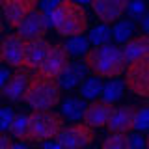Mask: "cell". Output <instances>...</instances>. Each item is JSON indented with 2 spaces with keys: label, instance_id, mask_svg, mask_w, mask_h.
<instances>
[{
  "label": "cell",
  "instance_id": "6da1fadb",
  "mask_svg": "<svg viewBox=\"0 0 149 149\" xmlns=\"http://www.w3.org/2000/svg\"><path fill=\"white\" fill-rule=\"evenodd\" d=\"M84 65L97 78H119V74H123L127 67L121 54V47L110 43L91 47L84 54Z\"/></svg>",
  "mask_w": 149,
  "mask_h": 149
},
{
  "label": "cell",
  "instance_id": "7a4b0ae2",
  "mask_svg": "<svg viewBox=\"0 0 149 149\" xmlns=\"http://www.w3.org/2000/svg\"><path fill=\"white\" fill-rule=\"evenodd\" d=\"M60 99H62V88L58 80L47 74L36 73L30 77V82L21 101H24L34 110H52L54 106L60 104Z\"/></svg>",
  "mask_w": 149,
  "mask_h": 149
},
{
  "label": "cell",
  "instance_id": "3957f363",
  "mask_svg": "<svg viewBox=\"0 0 149 149\" xmlns=\"http://www.w3.org/2000/svg\"><path fill=\"white\" fill-rule=\"evenodd\" d=\"M50 26L56 28L62 37L84 36L88 30V15L80 4L74 0H60V4L50 13Z\"/></svg>",
  "mask_w": 149,
  "mask_h": 149
},
{
  "label": "cell",
  "instance_id": "277c9868",
  "mask_svg": "<svg viewBox=\"0 0 149 149\" xmlns=\"http://www.w3.org/2000/svg\"><path fill=\"white\" fill-rule=\"evenodd\" d=\"M65 119L52 110H34L28 116L26 142H47L52 140L63 129Z\"/></svg>",
  "mask_w": 149,
  "mask_h": 149
},
{
  "label": "cell",
  "instance_id": "5b68a950",
  "mask_svg": "<svg viewBox=\"0 0 149 149\" xmlns=\"http://www.w3.org/2000/svg\"><path fill=\"white\" fill-rule=\"evenodd\" d=\"M54 138L62 149H86L95 142V130L86 123H73L63 127Z\"/></svg>",
  "mask_w": 149,
  "mask_h": 149
},
{
  "label": "cell",
  "instance_id": "8992f818",
  "mask_svg": "<svg viewBox=\"0 0 149 149\" xmlns=\"http://www.w3.org/2000/svg\"><path fill=\"white\" fill-rule=\"evenodd\" d=\"M125 84L134 95L146 97L149 95V56L138 62H132L125 67Z\"/></svg>",
  "mask_w": 149,
  "mask_h": 149
},
{
  "label": "cell",
  "instance_id": "52a82bcc",
  "mask_svg": "<svg viewBox=\"0 0 149 149\" xmlns=\"http://www.w3.org/2000/svg\"><path fill=\"white\" fill-rule=\"evenodd\" d=\"M50 28V17L45 15L41 9H34L22 19L21 22L15 26V34L21 36L24 41H32V39H41L45 37V34Z\"/></svg>",
  "mask_w": 149,
  "mask_h": 149
},
{
  "label": "cell",
  "instance_id": "ba28073f",
  "mask_svg": "<svg viewBox=\"0 0 149 149\" xmlns=\"http://www.w3.org/2000/svg\"><path fill=\"white\" fill-rule=\"evenodd\" d=\"M69 62H71V56L67 54L65 47L62 43H54V45L50 43L49 52H47V56L43 58L41 65L37 67V73L52 77V78H58L60 73L69 65Z\"/></svg>",
  "mask_w": 149,
  "mask_h": 149
},
{
  "label": "cell",
  "instance_id": "9c48e42d",
  "mask_svg": "<svg viewBox=\"0 0 149 149\" xmlns=\"http://www.w3.org/2000/svg\"><path fill=\"white\" fill-rule=\"evenodd\" d=\"M0 52H2V62H6L9 67H22L24 60V39L17 34H9L4 37L0 43Z\"/></svg>",
  "mask_w": 149,
  "mask_h": 149
},
{
  "label": "cell",
  "instance_id": "30bf717a",
  "mask_svg": "<svg viewBox=\"0 0 149 149\" xmlns=\"http://www.w3.org/2000/svg\"><path fill=\"white\" fill-rule=\"evenodd\" d=\"M114 110V104H108L104 101H90L86 102V108H84V114H82V119L88 127L91 129H99V127H104L110 119V114Z\"/></svg>",
  "mask_w": 149,
  "mask_h": 149
},
{
  "label": "cell",
  "instance_id": "8fae6325",
  "mask_svg": "<svg viewBox=\"0 0 149 149\" xmlns=\"http://www.w3.org/2000/svg\"><path fill=\"white\" fill-rule=\"evenodd\" d=\"M91 8L95 11L97 19L102 24H110L116 22L123 17L125 9H127V2L125 0H91Z\"/></svg>",
  "mask_w": 149,
  "mask_h": 149
},
{
  "label": "cell",
  "instance_id": "7c38bea8",
  "mask_svg": "<svg viewBox=\"0 0 149 149\" xmlns=\"http://www.w3.org/2000/svg\"><path fill=\"white\" fill-rule=\"evenodd\" d=\"M134 116H136L134 106H119V108L114 106L106 127L112 134H127L134 129Z\"/></svg>",
  "mask_w": 149,
  "mask_h": 149
},
{
  "label": "cell",
  "instance_id": "4fadbf2b",
  "mask_svg": "<svg viewBox=\"0 0 149 149\" xmlns=\"http://www.w3.org/2000/svg\"><path fill=\"white\" fill-rule=\"evenodd\" d=\"M37 8V0H4L2 15L6 17L8 24L15 28L30 11Z\"/></svg>",
  "mask_w": 149,
  "mask_h": 149
},
{
  "label": "cell",
  "instance_id": "5bb4252c",
  "mask_svg": "<svg viewBox=\"0 0 149 149\" xmlns=\"http://www.w3.org/2000/svg\"><path fill=\"white\" fill-rule=\"evenodd\" d=\"M50 49V43L41 37V39H32L24 41V60H22V67L28 71H37V67L41 65L43 58L47 56Z\"/></svg>",
  "mask_w": 149,
  "mask_h": 149
},
{
  "label": "cell",
  "instance_id": "9a60e30c",
  "mask_svg": "<svg viewBox=\"0 0 149 149\" xmlns=\"http://www.w3.org/2000/svg\"><path fill=\"white\" fill-rule=\"evenodd\" d=\"M28 82H30V71L24 69V67H19L13 74L9 73V78H8V82L4 84L2 91L11 102H17V101L22 99V93H24Z\"/></svg>",
  "mask_w": 149,
  "mask_h": 149
},
{
  "label": "cell",
  "instance_id": "2e32d148",
  "mask_svg": "<svg viewBox=\"0 0 149 149\" xmlns=\"http://www.w3.org/2000/svg\"><path fill=\"white\" fill-rule=\"evenodd\" d=\"M121 54H123L125 63H132V62H138L142 58H147L149 56V37L146 34L132 36L129 41L123 43Z\"/></svg>",
  "mask_w": 149,
  "mask_h": 149
},
{
  "label": "cell",
  "instance_id": "e0dca14e",
  "mask_svg": "<svg viewBox=\"0 0 149 149\" xmlns=\"http://www.w3.org/2000/svg\"><path fill=\"white\" fill-rule=\"evenodd\" d=\"M84 74H86V65L78 63V62H74V63L69 62V65L60 73V77L56 80H58L62 90H73V88H78L82 84V80L86 78Z\"/></svg>",
  "mask_w": 149,
  "mask_h": 149
},
{
  "label": "cell",
  "instance_id": "ac0fdd59",
  "mask_svg": "<svg viewBox=\"0 0 149 149\" xmlns=\"http://www.w3.org/2000/svg\"><path fill=\"white\" fill-rule=\"evenodd\" d=\"M84 108H86V102H84V99L69 97V99L63 101V104H62V114H60V116H62L63 119L77 121V119H82Z\"/></svg>",
  "mask_w": 149,
  "mask_h": 149
},
{
  "label": "cell",
  "instance_id": "d6986e66",
  "mask_svg": "<svg viewBox=\"0 0 149 149\" xmlns=\"http://www.w3.org/2000/svg\"><path fill=\"white\" fill-rule=\"evenodd\" d=\"M123 90H125V84L119 80V78H112V80L102 86V91H101V101L108 102V104H114L116 101H119L123 97Z\"/></svg>",
  "mask_w": 149,
  "mask_h": 149
},
{
  "label": "cell",
  "instance_id": "ffe728a7",
  "mask_svg": "<svg viewBox=\"0 0 149 149\" xmlns=\"http://www.w3.org/2000/svg\"><path fill=\"white\" fill-rule=\"evenodd\" d=\"M102 86H104V84H102L101 78H97V77L84 78L82 84L78 86V88H80V97H82V99H86L88 102H90V101H95L97 97L101 95Z\"/></svg>",
  "mask_w": 149,
  "mask_h": 149
},
{
  "label": "cell",
  "instance_id": "44dd1931",
  "mask_svg": "<svg viewBox=\"0 0 149 149\" xmlns=\"http://www.w3.org/2000/svg\"><path fill=\"white\" fill-rule=\"evenodd\" d=\"M112 30V39L116 41V43H125V41H129L130 37L134 36V30H136V22L132 21H116V26L110 28Z\"/></svg>",
  "mask_w": 149,
  "mask_h": 149
},
{
  "label": "cell",
  "instance_id": "7402d4cb",
  "mask_svg": "<svg viewBox=\"0 0 149 149\" xmlns=\"http://www.w3.org/2000/svg\"><path fill=\"white\" fill-rule=\"evenodd\" d=\"M63 47L69 56H84L90 50V41L84 36H77V37H69V41L63 43Z\"/></svg>",
  "mask_w": 149,
  "mask_h": 149
},
{
  "label": "cell",
  "instance_id": "603a6c76",
  "mask_svg": "<svg viewBox=\"0 0 149 149\" xmlns=\"http://www.w3.org/2000/svg\"><path fill=\"white\" fill-rule=\"evenodd\" d=\"M26 129H28V116H24V114L13 116L11 123H9V127H8L9 132H11L17 140H21V142L26 140Z\"/></svg>",
  "mask_w": 149,
  "mask_h": 149
},
{
  "label": "cell",
  "instance_id": "cb8c5ba5",
  "mask_svg": "<svg viewBox=\"0 0 149 149\" xmlns=\"http://www.w3.org/2000/svg\"><path fill=\"white\" fill-rule=\"evenodd\" d=\"M110 39H112L110 26L108 24H99V26H95L90 32V39H88V41H90L93 47H101V45L110 43Z\"/></svg>",
  "mask_w": 149,
  "mask_h": 149
},
{
  "label": "cell",
  "instance_id": "d4e9b609",
  "mask_svg": "<svg viewBox=\"0 0 149 149\" xmlns=\"http://www.w3.org/2000/svg\"><path fill=\"white\" fill-rule=\"evenodd\" d=\"M101 149H129L127 134H110L108 138H104Z\"/></svg>",
  "mask_w": 149,
  "mask_h": 149
},
{
  "label": "cell",
  "instance_id": "484cf974",
  "mask_svg": "<svg viewBox=\"0 0 149 149\" xmlns=\"http://www.w3.org/2000/svg\"><path fill=\"white\" fill-rule=\"evenodd\" d=\"M125 11H127L130 15V19L136 22V21H140V19L146 15V2H143V0H129Z\"/></svg>",
  "mask_w": 149,
  "mask_h": 149
},
{
  "label": "cell",
  "instance_id": "4316f807",
  "mask_svg": "<svg viewBox=\"0 0 149 149\" xmlns=\"http://www.w3.org/2000/svg\"><path fill=\"white\" fill-rule=\"evenodd\" d=\"M149 129V110L143 106V108L136 110V116H134V129L138 132H147Z\"/></svg>",
  "mask_w": 149,
  "mask_h": 149
},
{
  "label": "cell",
  "instance_id": "83f0119b",
  "mask_svg": "<svg viewBox=\"0 0 149 149\" xmlns=\"http://www.w3.org/2000/svg\"><path fill=\"white\" fill-rule=\"evenodd\" d=\"M129 149H146V140L142 134H129L127 136Z\"/></svg>",
  "mask_w": 149,
  "mask_h": 149
},
{
  "label": "cell",
  "instance_id": "f1b7e54d",
  "mask_svg": "<svg viewBox=\"0 0 149 149\" xmlns=\"http://www.w3.org/2000/svg\"><path fill=\"white\" fill-rule=\"evenodd\" d=\"M13 116H15V114L11 112V108H2V110H0V130H2V132L8 130Z\"/></svg>",
  "mask_w": 149,
  "mask_h": 149
},
{
  "label": "cell",
  "instance_id": "f546056e",
  "mask_svg": "<svg viewBox=\"0 0 149 149\" xmlns=\"http://www.w3.org/2000/svg\"><path fill=\"white\" fill-rule=\"evenodd\" d=\"M37 4L41 6V11H43L45 15H50L52 9L60 4V0H37Z\"/></svg>",
  "mask_w": 149,
  "mask_h": 149
},
{
  "label": "cell",
  "instance_id": "4dcf8cb0",
  "mask_svg": "<svg viewBox=\"0 0 149 149\" xmlns=\"http://www.w3.org/2000/svg\"><path fill=\"white\" fill-rule=\"evenodd\" d=\"M11 146H13L11 138H9L8 134H4L2 130H0V149H11Z\"/></svg>",
  "mask_w": 149,
  "mask_h": 149
},
{
  "label": "cell",
  "instance_id": "1f68e13d",
  "mask_svg": "<svg viewBox=\"0 0 149 149\" xmlns=\"http://www.w3.org/2000/svg\"><path fill=\"white\" fill-rule=\"evenodd\" d=\"M8 78H9V71H8L6 67H2V65H0V91H2L4 84L8 82Z\"/></svg>",
  "mask_w": 149,
  "mask_h": 149
},
{
  "label": "cell",
  "instance_id": "d6a6232c",
  "mask_svg": "<svg viewBox=\"0 0 149 149\" xmlns=\"http://www.w3.org/2000/svg\"><path fill=\"white\" fill-rule=\"evenodd\" d=\"M140 22H142V28H143V34H147L149 32V17L143 15L142 19H140Z\"/></svg>",
  "mask_w": 149,
  "mask_h": 149
},
{
  "label": "cell",
  "instance_id": "836d02e7",
  "mask_svg": "<svg viewBox=\"0 0 149 149\" xmlns=\"http://www.w3.org/2000/svg\"><path fill=\"white\" fill-rule=\"evenodd\" d=\"M45 149H62V147H60L56 142H49V143H45Z\"/></svg>",
  "mask_w": 149,
  "mask_h": 149
},
{
  "label": "cell",
  "instance_id": "e575fe53",
  "mask_svg": "<svg viewBox=\"0 0 149 149\" xmlns=\"http://www.w3.org/2000/svg\"><path fill=\"white\" fill-rule=\"evenodd\" d=\"M11 149H28V146H26V143H15V146H11Z\"/></svg>",
  "mask_w": 149,
  "mask_h": 149
},
{
  "label": "cell",
  "instance_id": "d590c367",
  "mask_svg": "<svg viewBox=\"0 0 149 149\" xmlns=\"http://www.w3.org/2000/svg\"><path fill=\"white\" fill-rule=\"evenodd\" d=\"M74 2H77V4H80V6H82V4H90L91 0H74Z\"/></svg>",
  "mask_w": 149,
  "mask_h": 149
},
{
  "label": "cell",
  "instance_id": "8d00e7d4",
  "mask_svg": "<svg viewBox=\"0 0 149 149\" xmlns=\"http://www.w3.org/2000/svg\"><path fill=\"white\" fill-rule=\"evenodd\" d=\"M2 30H4V24H2V13H0V34H2Z\"/></svg>",
  "mask_w": 149,
  "mask_h": 149
},
{
  "label": "cell",
  "instance_id": "74e56055",
  "mask_svg": "<svg viewBox=\"0 0 149 149\" xmlns=\"http://www.w3.org/2000/svg\"><path fill=\"white\" fill-rule=\"evenodd\" d=\"M2 4H4V0H0V8H2Z\"/></svg>",
  "mask_w": 149,
  "mask_h": 149
},
{
  "label": "cell",
  "instance_id": "f35d334b",
  "mask_svg": "<svg viewBox=\"0 0 149 149\" xmlns=\"http://www.w3.org/2000/svg\"><path fill=\"white\" fill-rule=\"evenodd\" d=\"M0 62H2V52H0Z\"/></svg>",
  "mask_w": 149,
  "mask_h": 149
},
{
  "label": "cell",
  "instance_id": "ab89813d",
  "mask_svg": "<svg viewBox=\"0 0 149 149\" xmlns=\"http://www.w3.org/2000/svg\"><path fill=\"white\" fill-rule=\"evenodd\" d=\"M125 2H129V0H125Z\"/></svg>",
  "mask_w": 149,
  "mask_h": 149
},
{
  "label": "cell",
  "instance_id": "60d3db41",
  "mask_svg": "<svg viewBox=\"0 0 149 149\" xmlns=\"http://www.w3.org/2000/svg\"><path fill=\"white\" fill-rule=\"evenodd\" d=\"M90 149H93V147H90Z\"/></svg>",
  "mask_w": 149,
  "mask_h": 149
}]
</instances>
